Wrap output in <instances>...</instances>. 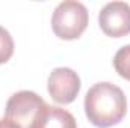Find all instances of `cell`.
<instances>
[{"label":"cell","mask_w":130,"mask_h":128,"mask_svg":"<svg viewBox=\"0 0 130 128\" xmlns=\"http://www.w3.org/2000/svg\"><path fill=\"white\" fill-rule=\"evenodd\" d=\"M14 54V39L11 33L0 26V65L6 63Z\"/></svg>","instance_id":"obj_8"},{"label":"cell","mask_w":130,"mask_h":128,"mask_svg":"<svg viewBox=\"0 0 130 128\" xmlns=\"http://www.w3.org/2000/svg\"><path fill=\"white\" fill-rule=\"evenodd\" d=\"M113 66L118 75L130 81V45H124L117 51L113 57Z\"/></svg>","instance_id":"obj_7"},{"label":"cell","mask_w":130,"mask_h":128,"mask_svg":"<svg viewBox=\"0 0 130 128\" xmlns=\"http://www.w3.org/2000/svg\"><path fill=\"white\" fill-rule=\"evenodd\" d=\"M127 112L124 92L113 83L101 81L94 84L85 95V113L92 125L109 128L117 125Z\"/></svg>","instance_id":"obj_1"},{"label":"cell","mask_w":130,"mask_h":128,"mask_svg":"<svg viewBox=\"0 0 130 128\" xmlns=\"http://www.w3.org/2000/svg\"><path fill=\"white\" fill-rule=\"evenodd\" d=\"M47 89L50 96L59 104H70L80 91V78L71 68H56L50 72Z\"/></svg>","instance_id":"obj_5"},{"label":"cell","mask_w":130,"mask_h":128,"mask_svg":"<svg viewBox=\"0 0 130 128\" xmlns=\"http://www.w3.org/2000/svg\"><path fill=\"white\" fill-rule=\"evenodd\" d=\"M45 101L32 91H20L8 99L5 113L6 118L18 124L21 128H30Z\"/></svg>","instance_id":"obj_3"},{"label":"cell","mask_w":130,"mask_h":128,"mask_svg":"<svg viewBox=\"0 0 130 128\" xmlns=\"http://www.w3.org/2000/svg\"><path fill=\"white\" fill-rule=\"evenodd\" d=\"M88 20V9L83 3L67 0L56 6L52 15V29L61 39H77L86 30Z\"/></svg>","instance_id":"obj_2"},{"label":"cell","mask_w":130,"mask_h":128,"mask_svg":"<svg viewBox=\"0 0 130 128\" xmlns=\"http://www.w3.org/2000/svg\"><path fill=\"white\" fill-rule=\"evenodd\" d=\"M98 24L104 35L123 38L130 33V6L126 2H110L98 14Z\"/></svg>","instance_id":"obj_4"},{"label":"cell","mask_w":130,"mask_h":128,"mask_svg":"<svg viewBox=\"0 0 130 128\" xmlns=\"http://www.w3.org/2000/svg\"><path fill=\"white\" fill-rule=\"evenodd\" d=\"M0 128H21V127L18 124L12 122L11 119H8V118H3V119H0Z\"/></svg>","instance_id":"obj_9"},{"label":"cell","mask_w":130,"mask_h":128,"mask_svg":"<svg viewBox=\"0 0 130 128\" xmlns=\"http://www.w3.org/2000/svg\"><path fill=\"white\" fill-rule=\"evenodd\" d=\"M30 128H77V124L68 110L45 104L39 110Z\"/></svg>","instance_id":"obj_6"}]
</instances>
